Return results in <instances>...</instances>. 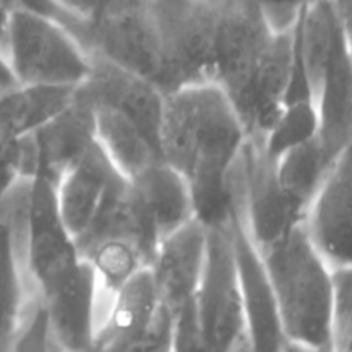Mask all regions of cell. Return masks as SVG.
Instances as JSON below:
<instances>
[{"label": "cell", "mask_w": 352, "mask_h": 352, "mask_svg": "<svg viewBox=\"0 0 352 352\" xmlns=\"http://www.w3.org/2000/svg\"><path fill=\"white\" fill-rule=\"evenodd\" d=\"M248 141L239 113L213 82L165 93L162 160L188 184L205 227L226 226L236 203V165Z\"/></svg>", "instance_id": "cell-1"}, {"label": "cell", "mask_w": 352, "mask_h": 352, "mask_svg": "<svg viewBox=\"0 0 352 352\" xmlns=\"http://www.w3.org/2000/svg\"><path fill=\"white\" fill-rule=\"evenodd\" d=\"M258 254L287 342L305 351L333 349V270L309 243L302 223Z\"/></svg>", "instance_id": "cell-2"}, {"label": "cell", "mask_w": 352, "mask_h": 352, "mask_svg": "<svg viewBox=\"0 0 352 352\" xmlns=\"http://www.w3.org/2000/svg\"><path fill=\"white\" fill-rule=\"evenodd\" d=\"M6 57L19 85L78 88L91 69V55L62 23L14 9Z\"/></svg>", "instance_id": "cell-3"}, {"label": "cell", "mask_w": 352, "mask_h": 352, "mask_svg": "<svg viewBox=\"0 0 352 352\" xmlns=\"http://www.w3.org/2000/svg\"><path fill=\"white\" fill-rule=\"evenodd\" d=\"M164 93L212 82L217 9L213 0H151Z\"/></svg>", "instance_id": "cell-4"}, {"label": "cell", "mask_w": 352, "mask_h": 352, "mask_svg": "<svg viewBox=\"0 0 352 352\" xmlns=\"http://www.w3.org/2000/svg\"><path fill=\"white\" fill-rule=\"evenodd\" d=\"M198 313L208 352H251L229 222L206 227V258Z\"/></svg>", "instance_id": "cell-5"}, {"label": "cell", "mask_w": 352, "mask_h": 352, "mask_svg": "<svg viewBox=\"0 0 352 352\" xmlns=\"http://www.w3.org/2000/svg\"><path fill=\"white\" fill-rule=\"evenodd\" d=\"M79 41L89 54L102 55L158 86L160 50L151 0H107L82 23Z\"/></svg>", "instance_id": "cell-6"}, {"label": "cell", "mask_w": 352, "mask_h": 352, "mask_svg": "<svg viewBox=\"0 0 352 352\" xmlns=\"http://www.w3.org/2000/svg\"><path fill=\"white\" fill-rule=\"evenodd\" d=\"M217 9L212 82L230 102L253 78L275 30L258 0H213Z\"/></svg>", "instance_id": "cell-7"}, {"label": "cell", "mask_w": 352, "mask_h": 352, "mask_svg": "<svg viewBox=\"0 0 352 352\" xmlns=\"http://www.w3.org/2000/svg\"><path fill=\"white\" fill-rule=\"evenodd\" d=\"M23 254L33 296H41L64 280L82 261L58 212L55 186L45 179L28 181Z\"/></svg>", "instance_id": "cell-8"}, {"label": "cell", "mask_w": 352, "mask_h": 352, "mask_svg": "<svg viewBox=\"0 0 352 352\" xmlns=\"http://www.w3.org/2000/svg\"><path fill=\"white\" fill-rule=\"evenodd\" d=\"M243 226L258 253L277 244L305 219L275 174V164L248 138L236 167Z\"/></svg>", "instance_id": "cell-9"}, {"label": "cell", "mask_w": 352, "mask_h": 352, "mask_svg": "<svg viewBox=\"0 0 352 352\" xmlns=\"http://www.w3.org/2000/svg\"><path fill=\"white\" fill-rule=\"evenodd\" d=\"M95 119L93 109L74 91L67 109L21 140L23 144V179H45L57 186L93 146Z\"/></svg>", "instance_id": "cell-10"}, {"label": "cell", "mask_w": 352, "mask_h": 352, "mask_svg": "<svg viewBox=\"0 0 352 352\" xmlns=\"http://www.w3.org/2000/svg\"><path fill=\"white\" fill-rule=\"evenodd\" d=\"M351 148L339 155L309 201L302 229L332 270L352 267Z\"/></svg>", "instance_id": "cell-11"}, {"label": "cell", "mask_w": 352, "mask_h": 352, "mask_svg": "<svg viewBox=\"0 0 352 352\" xmlns=\"http://www.w3.org/2000/svg\"><path fill=\"white\" fill-rule=\"evenodd\" d=\"M229 232L239 274L244 323L251 352H284L289 342L282 329L261 258L243 226L239 195H236V203L230 213Z\"/></svg>", "instance_id": "cell-12"}, {"label": "cell", "mask_w": 352, "mask_h": 352, "mask_svg": "<svg viewBox=\"0 0 352 352\" xmlns=\"http://www.w3.org/2000/svg\"><path fill=\"white\" fill-rule=\"evenodd\" d=\"M91 55V69L76 88L89 105H103L133 120L160 146L165 93L144 76L136 74L102 55Z\"/></svg>", "instance_id": "cell-13"}, {"label": "cell", "mask_w": 352, "mask_h": 352, "mask_svg": "<svg viewBox=\"0 0 352 352\" xmlns=\"http://www.w3.org/2000/svg\"><path fill=\"white\" fill-rule=\"evenodd\" d=\"M26 195L23 181L0 206V352H9L34 299L23 254Z\"/></svg>", "instance_id": "cell-14"}, {"label": "cell", "mask_w": 352, "mask_h": 352, "mask_svg": "<svg viewBox=\"0 0 352 352\" xmlns=\"http://www.w3.org/2000/svg\"><path fill=\"white\" fill-rule=\"evenodd\" d=\"M292 26L277 31L253 78L232 102L248 138H260L287 98L292 74Z\"/></svg>", "instance_id": "cell-15"}, {"label": "cell", "mask_w": 352, "mask_h": 352, "mask_svg": "<svg viewBox=\"0 0 352 352\" xmlns=\"http://www.w3.org/2000/svg\"><path fill=\"white\" fill-rule=\"evenodd\" d=\"M205 258L206 227L198 220L160 243L148 268L168 313L198 298Z\"/></svg>", "instance_id": "cell-16"}, {"label": "cell", "mask_w": 352, "mask_h": 352, "mask_svg": "<svg viewBox=\"0 0 352 352\" xmlns=\"http://www.w3.org/2000/svg\"><path fill=\"white\" fill-rule=\"evenodd\" d=\"M318 141L330 160L351 148L352 136V52L351 38L337 45L315 91Z\"/></svg>", "instance_id": "cell-17"}, {"label": "cell", "mask_w": 352, "mask_h": 352, "mask_svg": "<svg viewBox=\"0 0 352 352\" xmlns=\"http://www.w3.org/2000/svg\"><path fill=\"white\" fill-rule=\"evenodd\" d=\"M117 174L120 172L95 141L85 157L57 182L55 198L58 212L74 239L85 232L96 215Z\"/></svg>", "instance_id": "cell-18"}, {"label": "cell", "mask_w": 352, "mask_h": 352, "mask_svg": "<svg viewBox=\"0 0 352 352\" xmlns=\"http://www.w3.org/2000/svg\"><path fill=\"white\" fill-rule=\"evenodd\" d=\"M129 182L160 243L196 220L188 184L165 162L138 172Z\"/></svg>", "instance_id": "cell-19"}, {"label": "cell", "mask_w": 352, "mask_h": 352, "mask_svg": "<svg viewBox=\"0 0 352 352\" xmlns=\"http://www.w3.org/2000/svg\"><path fill=\"white\" fill-rule=\"evenodd\" d=\"M95 138L113 167L126 179L162 160L160 146L122 113L103 105H91Z\"/></svg>", "instance_id": "cell-20"}, {"label": "cell", "mask_w": 352, "mask_h": 352, "mask_svg": "<svg viewBox=\"0 0 352 352\" xmlns=\"http://www.w3.org/2000/svg\"><path fill=\"white\" fill-rule=\"evenodd\" d=\"M76 88L17 85L0 96V127L24 138L67 109Z\"/></svg>", "instance_id": "cell-21"}, {"label": "cell", "mask_w": 352, "mask_h": 352, "mask_svg": "<svg viewBox=\"0 0 352 352\" xmlns=\"http://www.w3.org/2000/svg\"><path fill=\"white\" fill-rule=\"evenodd\" d=\"M333 162L327 157L316 136L315 140L282 155L274 164L282 189L302 212H306Z\"/></svg>", "instance_id": "cell-22"}, {"label": "cell", "mask_w": 352, "mask_h": 352, "mask_svg": "<svg viewBox=\"0 0 352 352\" xmlns=\"http://www.w3.org/2000/svg\"><path fill=\"white\" fill-rule=\"evenodd\" d=\"M320 122L315 100H292L285 102L277 116L256 141L265 155L272 162H277L282 155L318 136Z\"/></svg>", "instance_id": "cell-23"}, {"label": "cell", "mask_w": 352, "mask_h": 352, "mask_svg": "<svg viewBox=\"0 0 352 352\" xmlns=\"http://www.w3.org/2000/svg\"><path fill=\"white\" fill-rule=\"evenodd\" d=\"M333 349L351 352L352 344V267L333 270L332 298Z\"/></svg>", "instance_id": "cell-24"}, {"label": "cell", "mask_w": 352, "mask_h": 352, "mask_svg": "<svg viewBox=\"0 0 352 352\" xmlns=\"http://www.w3.org/2000/svg\"><path fill=\"white\" fill-rule=\"evenodd\" d=\"M9 352H67L55 339L47 315L36 299L31 302Z\"/></svg>", "instance_id": "cell-25"}, {"label": "cell", "mask_w": 352, "mask_h": 352, "mask_svg": "<svg viewBox=\"0 0 352 352\" xmlns=\"http://www.w3.org/2000/svg\"><path fill=\"white\" fill-rule=\"evenodd\" d=\"M172 352H208L198 313V298L170 311Z\"/></svg>", "instance_id": "cell-26"}, {"label": "cell", "mask_w": 352, "mask_h": 352, "mask_svg": "<svg viewBox=\"0 0 352 352\" xmlns=\"http://www.w3.org/2000/svg\"><path fill=\"white\" fill-rule=\"evenodd\" d=\"M23 138L0 127V206L7 196L23 182Z\"/></svg>", "instance_id": "cell-27"}, {"label": "cell", "mask_w": 352, "mask_h": 352, "mask_svg": "<svg viewBox=\"0 0 352 352\" xmlns=\"http://www.w3.org/2000/svg\"><path fill=\"white\" fill-rule=\"evenodd\" d=\"M12 2L14 7H17V9L30 10V12L41 14V16H47L58 21V23L64 24L78 40L81 38L82 23H79V21L74 19L71 14L65 12L57 0H12ZM79 43H81V41H79Z\"/></svg>", "instance_id": "cell-28"}, {"label": "cell", "mask_w": 352, "mask_h": 352, "mask_svg": "<svg viewBox=\"0 0 352 352\" xmlns=\"http://www.w3.org/2000/svg\"><path fill=\"white\" fill-rule=\"evenodd\" d=\"M124 352H172V320L168 309L143 340Z\"/></svg>", "instance_id": "cell-29"}, {"label": "cell", "mask_w": 352, "mask_h": 352, "mask_svg": "<svg viewBox=\"0 0 352 352\" xmlns=\"http://www.w3.org/2000/svg\"><path fill=\"white\" fill-rule=\"evenodd\" d=\"M260 7L270 19L275 30H287L294 24L299 10L306 3V0H258Z\"/></svg>", "instance_id": "cell-30"}, {"label": "cell", "mask_w": 352, "mask_h": 352, "mask_svg": "<svg viewBox=\"0 0 352 352\" xmlns=\"http://www.w3.org/2000/svg\"><path fill=\"white\" fill-rule=\"evenodd\" d=\"M57 2L74 19H78L79 23H85L86 19H89L93 14H96L105 6L107 0H57Z\"/></svg>", "instance_id": "cell-31"}, {"label": "cell", "mask_w": 352, "mask_h": 352, "mask_svg": "<svg viewBox=\"0 0 352 352\" xmlns=\"http://www.w3.org/2000/svg\"><path fill=\"white\" fill-rule=\"evenodd\" d=\"M16 9L10 0H0V52L6 55L7 47V33H9V24L12 10Z\"/></svg>", "instance_id": "cell-32"}, {"label": "cell", "mask_w": 352, "mask_h": 352, "mask_svg": "<svg viewBox=\"0 0 352 352\" xmlns=\"http://www.w3.org/2000/svg\"><path fill=\"white\" fill-rule=\"evenodd\" d=\"M17 85H19V82L14 78V72L12 69H10L9 60H7L6 55L0 52V96L6 95V93L10 91L12 88H16Z\"/></svg>", "instance_id": "cell-33"}, {"label": "cell", "mask_w": 352, "mask_h": 352, "mask_svg": "<svg viewBox=\"0 0 352 352\" xmlns=\"http://www.w3.org/2000/svg\"><path fill=\"white\" fill-rule=\"evenodd\" d=\"M329 2L337 12V16L340 17V21L351 28V0H329Z\"/></svg>", "instance_id": "cell-34"}, {"label": "cell", "mask_w": 352, "mask_h": 352, "mask_svg": "<svg viewBox=\"0 0 352 352\" xmlns=\"http://www.w3.org/2000/svg\"><path fill=\"white\" fill-rule=\"evenodd\" d=\"M284 352H302V349L298 346H292V344H287V347H285Z\"/></svg>", "instance_id": "cell-35"}, {"label": "cell", "mask_w": 352, "mask_h": 352, "mask_svg": "<svg viewBox=\"0 0 352 352\" xmlns=\"http://www.w3.org/2000/svg\"><path fill=\"white\" fill-rule=\"evenodd\" d=\"M302 352H340L337 349H315V351H305L302 349Z\"/></svg>", "instance_id": "cell-36"}, {"label": "cell", "mask_w": 352, "mask_h": 352, "mask_svg": "<svg viewBox=\"0 0 352 352\" xmlns=\"http://www.w3.org/2000/svg\"><path fill=\"white\" fill-rule=\"evenodd\" d=\"M306 2H311V0H306Z\"/></svg>", "instance_id": "cell-37"}, {"label": "cell", "mask_w": 352, "mask_h": 352, "mask_svg": "<svg viewBox=\"0 0 352 352\" xmlns=\"http://www.w3.org/2000/svg\"><path fill=\"white\" fill-rule=\"evenodd\" d=\"M88 352H91V349H89V351H88Z\"/></svg>", "instance_id": "cell-38"}, {"label": "cell", "mask_w": 352, "mask_h": 352, "mask_svg": "<svg viewBox=\"0 0 352 352\" xmlns=\"http://www.w3.org/2000/svg\"><path fill=\"white\" fill-rule=\"evenodd\" d=\"M10 2H12V0H10ZM12 3H14V2H12Z\"/></svg>", "instance_id": "cell-39"}]
</instances>
